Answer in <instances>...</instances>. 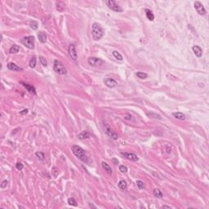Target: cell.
<instances>
[{
	"mask_svg": "<svg viewBox=\"0 0 209 209\" xmlns=\"http://www.w3.org/2000/svg\"><path fill=\"white\" fill-rule=\"evenodd\" d=\"M72 152L74 153V154L79 159L81 160L82 162H84L85 163H87L88 162V158L87 155L86 154V152L82 147H80L79 146H72Z\"/></svg>",
	"mask_w": 209,
	"mask_h": 209,
	"instance_id": "1",
	"label": "cell"
},
{
	"mask_svg": "<svg viewBox=\"0 0 209 209\" xmlns=\"http://www.w3.org/2000/svg\"><path fill=\"white\" fill-rule=\"evenodd\" d=\"M104 33V29L98 23H93L92 26V35L93 39L96 40V41L100 40L103 37Z\"/></svg>",
	"mask_w": 209,
	"mask_h": 209,
	"instance_id": "2",
	"label": "cell"
},
{
	"mask_svg": "<svg viewBox=\"0 0 209 209\" xmlns=\"http://www.w3.org/2000/svg\"><path fill=\"white\" fill-rule=\"evenodd\" d=\"M53 69H54V71L56 72V73H57L59 74H61V75L66 74V73H67L65 67L64 66V65L61 62V61H59L57 60H55V61H54Z\"/></svg>",
	"mask_w": 209,
	"mask_h": 209,
	"instance_id": "3",
	"label": "cell"
},
{
	"mask_svg": "<svg viewBox=\"0 0 209 209\" xmlns=\"http://www.w3.org/2000/svg\"><path fill=\"white\" fill-rule=\"evenodd\" d=\"M21 42L24 46L29 48V49H34V36H27L24 37L21 39Z\"/></svg>",
	"mask_w": 209,
	"mask_h": 209,
	"instance_id": "4",
	"label": "cell"
},
{
	"mask_svg": "<svg viewBox=\"0 0 209 209\" xmlns=\"http://www.w3.org/2000/svg\"><path fill=\"white\" fill-rule=\"evenodd\" d=\"M103 127H104V132H106V134L109 136H110L112 139H114V140H117V139L119 138V136H118V134L115 132L113 129H112V128L110 127V126L107 124V123L103 122Z\"/></svg>",
	"mask_w": 209,
	"mask_h": 209,
	"instance_id": "5",
	"label": "cell"
},
{
	"mask_svg": "<svg viewBox=\"0 0 209 209\" xmlns=\"http://www.w3.org/2000/svg\"><path fill=\"white\" fill-rule=\"evenodd\" d=\"M106 4L109 7V8L111 9L112 11H114V12H123V8L119 4H117V2L114 0H109V1L106 2Z\"/></svg>",
	"mask_w": 209,
	"mask_h": 209,
	"instance_id": "6",
	"label": "cell"
},
{
	"mask_svg": "<svg viewBox=\"0 0 209 209\" xmlns=\"http://www.w3.org/2000/svg\"><path fill=\"white\" fill-rule=\"evenodd\" d=\"M87 62L92 66H101L104 64V61L103 60L97 57H89L87 59Z\"/></svg>",
	"mask_w": 209,
	"mask_h": 209,
	"instance_id": "7",
	"label": "cell"
},
{
	"mask_svg": "<svg viewBox=\"0 0 209 209\" xmlns=\"http://www.w3.org/2000/svg\"><path fill=\"white\" fill-rule=\"evenodd\" d=\"M194 8L196 10V12L199 13V15L201 16H205L207 14V12H206V9L204 8V7H203V5L199 1H196L194 2Z\"/></svg>",
	"mask_w": 209,
	"mask_h": 209,
	"instance_id": "8",
	"label": "cell"
},
{
	"mask_svg": "<svg viewBox=\"0 0 209 209\" xmlns=\"http://www.w3.org/2000/svg\"><path fill=\"white\" fill-rule=\"evenodd\" d=\"M68 52H69V56L70 57V58L72 59L73 61H77L78 59V56H77V52H76V50H75V46H74V44H70L68 48Z\"/></svg>",
	"mask_w": 209,
	"mask_h": 209,
	"instance_id": "9",
	"label": "cell"
},
{
	"mask_svg": "<svg viewBox=\"0 0 209 209\" xmlns=\"http://www.w3.org/2000/svg\"><path fill=\"white\" fill-rule=\"evenodd\" d=\"M123 156H124L126 159H127L130 161L132 162H137L139 159L138 157L136 156L135 154H132V153H121Z\"/></svg>",
	"mask_w": 209,
	"mask_h": 209,
	"instance_id": "10",
	"label": "cell"
},
{
	"mask_svg": "<svg viewBox=\"0 0 209 209\" xmlns=\"http://www.w3.org/2000/svg\"><path fill=\"white\" fill-rule=\"evenodd\" d=\"M104 84L109 88H114L115 86L117 85V82L115 81L114 79H110V78H107V79H105L104 80Z\"/></svg>",
	"mask_w": 209,
	"mask_h": 209,
	"instance_id": "11",
	"label": "cell"
},
{
	"mask_svg": "<svg viewBox=\"0 0 209 209\" xmlns=\"http://www.w3.org/2000/svg\"><path fill=\"white\" fill-rule=\"evenodd\" d=\"M21 84H23L24 87H25L29 92L32 93V94H36V90H35V88H34V87H33V86L30 84H25V83H22V82H21Z\"/></svg>",
	"mask_w": 209,
	"mask_h": 209,
	"instance_id": "12",
	"label": "cell"
},
{
	"mask_svg": "<svg viewBox=\"0 0 209 209\" xmlns=\"http://www.w3.org/2000/svg\"><path fill=\"white\" fill-rule=\"evenodd\" d=\"M193 52H194L195 56H196L197 57H201L203 55V50L202 48H201L199 46H194L193 47Z\"/></svg>",
	"mask_w": 209,
	"mask_h": 209,
	"instance_id": "13",
	"label": "cell"
},
{
	"mask_svg": "<svg viewBox=\"0 0 209 209\" xmlns=\"http://www.w3.org/2000/svg\"><path fill=\"white\" fill-rule=\"evenodd\" d=\"M7 69H10V70H13V71H21V70H22V69L20 68L19 66L16 65L15 63H12V62L7 64Z\"/></svg>",
	"mask_w": 209,
	"mask_h": 209,
	"instance_id": "14",
	"label": "cell"
},
{
	"mask_svg": "<svg viewBox=\"0 0 209 209\" xmlns=\"http://www.w3.org/2000/svg\"><path fill=\"white\" fill-rule=\"evenodd\" d=\"M38 38L39 39V41L42 42V43H45V42H47V34L45 32L43 31H40L39 33L38 34Z\"/></svg>",
	"mask_w": 209,
	"mask_h": 209,
	"instance_id": "15",
	"label": "cell"
},
{
	"mask_svg": "<svg viewBox=\"0 0 209 209\" xmlns=\"http://www.w3.org/2000/svg\"><path fill=\"white\" fill-rule=\"evenodd\" d=\"M101 166H102V167L105 170V171L109 174V175H112L113 171H112V168L109 167V165L108 164V163H107L106 162H102L101 163Z\"/></svg>",
	"mask_w": 209,
	"mask_h": 209,
	"instance_id": "16",
	"label": "cell"
},
{
	"mask_svg": "<svg viewBox=\"0 0 209 209\" xmlns=\"http://www.w3.org/2000/svg\"><path fill=\"white\" fill-rule=\"evenodd\" d=\"M89 137H90V133L87 132V131H84V132H82L78 136V138L80 139V140H85V139H87Z\"/></svg>",
	"mask_w": 209,
	"mask_h": 209,
	"instance_id": "17",
	"label": "cell"
},
{
	"mask_svg": "<svg viewBox=\"0 0 209 209\" xmlns=\"http://www.w3.org/2000/svg\"><path fill=\"white\" fill-rule=\"evenodd\" d=\"M172 115L174 118L180 120H185L186 119V115H185L183 113H181V112H175V113H172Z\"/></svg>",
	"mask_w": 209,
	"mask_h": 209,
	"instance_id": "18",
	"label": "cell"
},
{
	"mask_svg": "<svg viewBox=\"0 0 209 209\" xmlns=\"http://www.w3.org/2000/svg\"><path fill=\"white\" fill-rule=\"evenodd\" d=\"M146 17L148 18V20H149L150 21H154V13L152 12V11L149 10V9H146Z\"/></svg>",
	"mask_w": 209,
	"mask_h": 209,
	"instance_id": "19",
	"label": "cell"
},
{
	"mask_svg": "<svg viewBox=\"0 0 209 209\" xmlns=\"http://www.w3.org/2000/svg\"><path fill=\"white\" fill-rule=\"evenodd\" d=\"M153 194H154V197L159 198V199H162L163 196V193L160 191V189H154V191H153Z\"/></svg>",
	"mask_w": 209,
	"mask_h": 209,
	"instance_id": "20",
	"label": "cell"
},
{
	"mask_svg": "<svg viewBox=\"0 0 209 209\" xmlns=\"http://www.w3.org/2000/svg\"><path fill=\"white\" fill-rule=\"evenodd\" d=\"M146 115L148 116L149 118H153V119H162V118L160 115L157 114H154V113H152V112H147Z\"/></svg>",
	"mask_w": 209,
	"mask_h": 209,
	"instance_id": "21",
	"label": "cell"
},
{
	"mask_svg": "<svg viewBox=\"0 0 209 209\" xmlns=\"http://www.w3.org/2000/svg\"><path fill=\"white\" fill-rule=\"evenodd\" d=\"M19 50H20V48L17 45H13V46H12V47L10 48L9 52L11 54H16V53H17L19 52Z\"/></svg>",
	"mask_w": 209,
	"mask_h": 209,
	"instance_id": "22",
	"label": "cell"
},
{
	"mask_svg": "<svg viewBox=\"0 0 209 209\" xmlns=\"http://www.w3.org/2000/svg\"><path fill=\"white\" fill-rule=\"evenodd\" d=\"M118 186H119V189H127V182H126L124 180H121V181H119V184H118Z\"/></svg>",
	"mask_w": 209,
	"mask_h": 209,
	"instance_id": "23",
	"label": "cell"
},
{
	"mask_svg": "<svg viewBox=\"0 0 209 209\" xmlns=\"http://www.w3.org/2000/svg\"><path fill=\"white\" fill-rule=\"evenodd\" d=\"M36 63H37V59L35 56H34L33 57L31 58V60L29 61V67L30 68H34L36 66Z\"/></svg>",
	"mask_w": 209,
	"mask_h": 209,
	"instance_id": "24",
	"label": "cell"
},
{
	"mask_svg": "<svg viewBox=\"0 0 209 209\" xmlns=\"http://www.w3.org/2000/svg\"><path fill=\"white\" fill-rule=\"evenodd\" d=\"M136 76L141 79H146L148 77V74L146 73H144V72H137L136 73Z\"/></svg>",
	"mask_w": 209,
	"mask_h": 209,
	"instance_id": "25",
	"label": "cell"
},
{
	"mask_svg": "<svg viewBox=\"0 0 209 209\" xmlns=\"http://www.w3.org/2000/svg\"><path fill=\"white\" fill-rule=\"evenodd\" d=\"M29 26L31 27V29H34V30H36V29H38V26H39L38 22L35 21H31L30 22H29Z\"/></svg>",
	"mask_w": 209,
	"mask_h": 209,
	"instance_id": "26",
	"label": "cell"
},
{
	"mask_svg": "<svg viewBox=\"0 0 209 209\" xmlns=\"http://www.w3.org/2000/svg\"><path fill=\"white\" fill-rule=\"evenodd\" d=\"M113 56L117 59V60H119V61H123V56L120 54L119 52H116V51H114L113 52Z\"/></svg>",
	"mask_w": 209,
	"mask_h": 209,
	"instance_id": "27",
	"label": "cell"
},
{
	"mask_svg": "<svg viewBox=\"0 0 209 209\" xmlns=\"http://www.w3.org/2000/svg\"><path fill=\"white\" fill-rule=\"evenodd\" d=\"M68 203L71 206H77V202L74 198H69V199H68Z\"/></svg>",
	"mask_w": 209,
	"mask_h": 209,
	"instance_id": "28",
	"label": "cell"
},
{
	"mask_svg": "<svg viewBox=\"0 0 209 209\" xmlns=\"http://www.w3.org/2000/svg\"><path fill=\"white\" fill-rule=\"evenodd\" d=\"M39 61H40V63L42 64V65H43L44 67H46L47 65V62L46 59H45L43 57H39Z\"/></svg>",
	"mask_w": 209,
	"mask_h": 209,
	"instance_id": "29",
	"label": "cell"
},
{
	"mask_svg": "<svg viewBox=\"0 0 209 209\" xmlns=\"http://www.w3.org/2000/svg\"><path fill=\"white\" fill-rule=\"evenodd\" d=\"M119 171H121L122 173H127V167L124 165H120L119 166Z\"/></svg>",
	"mask_w": 209,
	"mask_h": 209,
	"instance_id": "30",
	"label": "cell"
},
{
	"mask_svg": "<svg viewBox=\"0 0 209 209\" xmlns=\"http://www.w3.org/2000/svg\"><path fill=\"white\" fill-rule=\"evenodd\" d=\"M136 185H137L138 188L140 189H142L145 188V184H144V182L142 181H136Z\"/></svg>",
	"mask_w": 209,
	"mask_h": 209,
	"instance_id": "31",
	"label": "cell"
},
{
	"mask_svg": "<svg viewBox=\"0 0 209 209\" xmlns=\"http://www.w3.org/2000/svg\"><path fill=\"white\" fill-rule=\"evenodd\" d=\"M35 155L39 158L40 160H43L44 159V154L42 152H36Z\"/></svg>",
	"mask_w": 209,
	"mask_h": 209,
	"instance_id": "32",
	"label": "cell"
},
{
	"mask_svg": "<svg viewBox=\"0 0 209 209\" xmlns=\"http://www.w3.org/2000/svg\"><path fill=\"white\" fill-rule=\"evenodd\" d=\"M16 167H17V170H22L23 168H24V165L22 164L21 163H17V165H16Z\"/></svg>",
	"mask_w": 209,
	"mask_h": 209,
	"instance_id": "33",
	"label": "cell"
},
{
	"mask_svg": "<svg viewBox=\"0 0 209 209\" xmlns=\"http://www.w3.org/2000/svg\"><path fill=\"white\" fill-rule=\"evenodd\" d=\"M7 183H8V181H7V180H4V181L1 183V186H1V188H2V189L6 188L7 186Z\"/></svg>",
	"mask_w": 209,
	"mask_h": 209,
	"instance_id": "34",
	"label": "cell"
},
{
	"mask_svg": "<svg viewBox=\"0 0 209 209\" xmlns=\"http://www.w3.org/2000/svg\"><path fill=\"white\" fill-rule=\"evenodd\" d=\"M28 109H23L22 111H21L20 112V114L21 115H25V114H28Z\"/></svg>",
	"mask_w": 209,
	"mask_h": 209,
	"instance_id": "35",
	"label": "cell"
},
{
	"mask_svg": "<svg viewBox=\"0 0 209 209\" xmlns=\"http://www.w3.org/2000/svg\"><path fill=\"white\" fill-rule=\"evenodd\" d=\"M89 207H90V208H96V206H94L93 204H91V203H89Z\"/></svg>",
	"mask_w": 209,
	"mask_h": 209,
	"instance_id": "36",
	"label": "cell"
},
{
	"mask_svg": "<svg viewBox=\"0 0 209 209\" xmlns=\"http://www.w3.org/2000/svg\"><path fill=\"white\" fill-rule=\"evenodd\" d=\"M162 208H171L170 206H166V205H165V206H163Z\"/></svg>",
	"mask_w": 209,
	"mask_h": 209,
	"instance_id": "37",
	"label": "cell"
}]
</instances>
